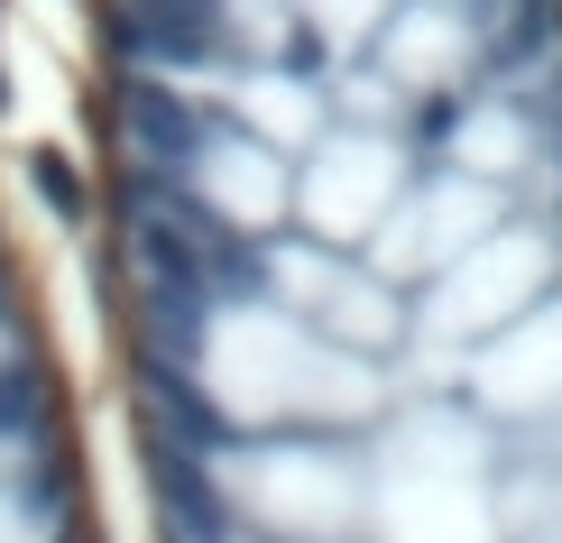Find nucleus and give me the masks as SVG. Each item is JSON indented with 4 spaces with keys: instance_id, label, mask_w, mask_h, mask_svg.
Here are the masks:
<instances>
[{
    "instance_id": "nucleus-2",
    "label": "nucleus",
    "mask_w": 562,
    "mask_h": 543,
    "mask_svg": "<svg viewBox=\"0 0 562 543\" xmlns=\"http://www.w3.org/2000/svg\"><path fill=\"white\" fill-rule=\"evenodd\" d=\"M0 543H111L75 360L0 167Z\"/></svg>"
},
{
    "instance_id": "nucleus-1",
    "label": "nucleus",
    "mask_w": 562,
    "mask_h": 543,
    "mask_svg": "<svg viewBox=\"0 0 562 543\" xmlns=\"http://www.w3.org/2000/svg\"><path fill=\"white\" fill-rule=\"evenodd\" d=\"M138 543H562V0H56Z\"/></svg>"
}]
</instances>
